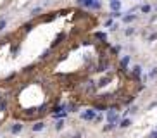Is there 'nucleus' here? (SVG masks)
I'll return each instance as SVG.
<instances>
[{"label":"nucleus","mask_w":157,"mask_h":138,"mask_svg":"<svg viewBox=\"0 0 157 138\" xmlns=\"http://www.w3.org/2000/svg\"><path fill=\"white\" fill-rule=\"evenodd\" d=\"M45 126H47V124H45V123H43V121L40 119V121H36V123H35V124L31 126V131H33V133H38V131H43V130H45Z\"/></svg>","instance_id":"obj_3"},{"label":"nucleus","mask_w":157,"mask_h":138,"mask_svg":"<svg viewBox=\"0 0 157 138\" xmlns=\"http://www.w3.org/2000/svg\"><path fill=\"white\" fill-rule=\"evenodd\" d=\"M135 31H137V29L131 26V28H128V29L124 31V35H126V36H131V35H135Z\"/></svg>","instance_id":"obj_10"},{"label":"nucleus","mask_w":157,"mask_h":138,"mask_svg":"<svg viewBox=\"0 0 157 138\" xmlns=\"http://www.w3.org/2000/svg\"><path fill=\"white\" fill-rule=\"evenodd\" d=\"M133 21H137V16L131 14V12H128V14L123 16V22H124V24H130V22H133Z\"/></svg>","instance_id":"obj_4"},{"label":"nucleus","mask_w":157,"mask_h":138,"mask_svg":"<svg viewBox=\"0 0 157 138\" xmlns=\"http://www.w3.org/2000/svg\"><path fill=\"white\" fill-rule=\"evenodd\" d=\"M5 26H7V19H0V33L5 29Z\"/></svg>","instance_id":"obj_11"},{"label":"nucleus","mask_w":157,"mask_h":138,"mask_svg":"<svg viewBox=\"0 0 157 138\" xmlns=\"http://www.w3.org/2000/svg\"><path fill=\"white\" fill-rule=\"evenodd\" d=\"M109 5H111L112 12H118L121 9V0H109Z\"/></svg>","instance_id":"obj_5"},{"label":"nucleus","mask_w":157,"mask_h":138,"mask_svg":"<svg viewBox=\"0 0 157 138\" xmlns=\"http://www.w3.org/2000/svg\"><path fill=\"white\" fill-rule=\"evenodd\" d=\"M130 124H131V119H128V118H126V119H123V121H121V123L118 124V128H121V130H124V128H128Z\"/></svg>","instance_id":"obj_8"},{"label":"nucleus","mask_w":157,"mask_h":138,"mask_svg":"<svg viewBox=\"0 0 157 138\" xmlns=\"http://www.w3.org/2000/svg\"><path fill=\"white\" fill-rule=\"evenodd\" d=\"M40 12H43V7H41V5H38V7H35V9L31 10V17H38Z\"/></svg>","instance_id":"obj_7"},{"label":"nucleus","mask_w":157,"mask_h":138,"mask_svg":"<svg viewBox=\"0 0 157 138\" xmlns=\"http://www.w3.org/2000/svg\"><path fill=\"white\" fill-rule=\"evenodd\" d=\"M140 12H142V14H150V12H152V5H150V3L140 5Z\"/></svg>","instance_id":"obj_6"},{"label":"nucleus","mask_w":157,"mask_h":138,"mask_svg":"<svg viewBox=\"0 0 157 138\" xmlns=\"http://www.w3.org/2000/svg\"><path fill=\"white\" fill-rule=\"evenodd\" d=\"M157 76V67H154L152 71H150V78H156Z\"/></svg>","instance_id":"obj_12"},{"label":"nucleus","mask_w":157,"mask_h":138,"mask_svg":"<svg viewBox=\"0 0 157 138\" xmlns=\"http://www.w3.org/2000/svg\"><path fill=\"white\" fill-rule=\"evenodd\" d=\"M150 138H157V130L154 131V133H152V135H150Z\"/></svg>","instance_id":"obj_13"},{"label":"nucleus","mask_w":157,"mask_h":138,"mask_svg":"<svg viewBox=\"0 0 157 138\" xmlns=\"http://www.w3.org/2000/svg\"><path fill=\"white\" fill-rule=\"evenodd\" d=\"M80 118H81L83 121H86V123H93V121H95V118H97V109H93V107L85 109V111L80 114Z\"/></svg>","instance_id":"obj_1"},{"label":"nucleus","mask_w":157,"mask_h":138,"mask_svg":"<svg viewBox=\"0 0 157 138\" xmlns=\"http://www.w3.org/2000/svg\"><path fill=\"white\" fill-rule=\"evenodd\" d=\"M64 128V119H59L57 123H55V131H60Z\"/></svg>","instance_id":"obj_9"},{"label":"nucleus","mask_w":157,"mask_h":138,"mask_svg":"<svg viewBox=\"0 0 157 138\" xmlns=\"http://www.w3.org/2000/svg\"><path fill=\"white\" fill-rule=\"evenodd\" d=\"M22 130H24V124H22V123H14V124L9 128V131H10L12 135H19Z\"/></svg>","instance_id":"obj_2"}]
</instances>
